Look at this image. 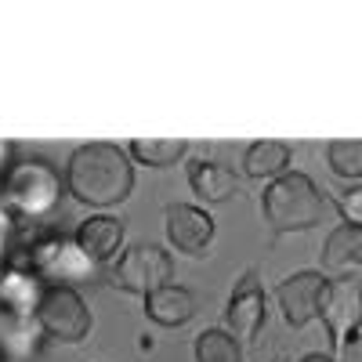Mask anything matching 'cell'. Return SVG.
I'll return each instance as SVG.
<instances>
[{
	"mask_svg": "<svg viewBox=\"0 0 362 362\" xmlns=\"http://www.w3.org/2000/svg\"><path fill=\"white\" fill-rule=\"evenodd\" d=\"M66 189L83 206H116L134 192V160L112 141L76 145L66 163Z\"/></svg>",
	"mask_w": 362,
	"mask_h": 362,
	"instance_id": "6da1fadb",
	"label": "cell"
},
{
	"mask_svg": "<svg viewBox=\"0 0 362 362\" xmlns=\"http://www.w3.org/2000/svg\"><path fill=\"white\" fill-rule=\"evenodd\" d=\"M329 210H334V199L322 196V189L305 170H286L276 181H268L261 192V214L272 235L308 232L326 221Z\"/></svg>",
	"mask_w": 362,
	"mask_h": 362,
	"instance_id": "7a4b0ae2",
	"label": "cell"
},
{
	"mask_svg": "<svg viewBox=\"0 0 362 362\" xmlns=\"http://www.w3.org/2000/svg\"><path fill=\"white\" fill-rule=\"evenodd\" d=\"M66 192V174H58V167L44 156L22 160L15 167H8L4 174V203L15 214L25 218H44L58 206Z\"/></svg>",
	"mask_w": 362,
	"mask_h": 362,
	"instance_id": "3957f363",
	"label": "cell"
},
{
	"mask_svg": "<svg viewBox=\"0 0 362 362\" xmlns=\"http://www.w3.org/2000/svg\"><path fill=\"white\" fill-rule=\"evenodd\" d=\"M37 326L44 329V337L58 344H83L90 334V308L76 286L69 283H47L37 297Z\"/></svg>",
	"mask_w": 362,
	"mask_h": 362,
	"instance_id": "277c9868",
	"label": "cell"
},
{
	"mask_svg": "<svg viewBox=\"0 0 362 362\" xmlns=\"http://www.w3.org/2000/svg\"><path fill=\"white\" fill-rule=\"evenodd\" d=\"M319 319L329 337V358L341 362L348 355L351 341H358V329H362V279L358 276L329 279L326 293H322Z\"/></svg>",
	"mask_w": 362,
	"mask_h": 362,
	"instance_id": "5b68a950",
	"label": "cell"
},
{
	"mask_svg": "<svg viewBox=\"0 0 362 362\" xmlns=\"http://www.w3.org/2000/svg\"><path fill=\"white\" fill-rule=\"evenodd\" d=\"M105 279L119 293L148 297L153 290H160L174 279V257L156 243H134L109 264Z\"/></svg>",
	"mask_w": 362,
	"mask_h": 362,
	"instance_id": "8992f818",
	"label": "cell"
},
{
	"mask_svg": "<svg viewBox=\"0 0 362 362\" xmlns=\"http://www.w3.org/2000/svg\"><path fill=\"white\" fill-rule=\"evenodd\" d=\"M264 319H268V305H264L261 276H257V268H247L243 276L235 279L232 297L225 305V326L239 344H254L264 329Z\"/></svg>",
	"mask_w": 362,
	"mask_h": 362,
	"instance_id": "52a82bcc",
	"label": "cell"
},
{
	"mask_svg": "<svg viewBox=\"0 0 362 362\" xmlns=\"http://www.w3.org/2000/svg\"><path fill=\"white\" fill-rule=\"evenodd\" d=\"M326 276L315 268H305V272H293L286 276L279 286H276V305L286 319L290 329H305L308 322L319 319V308H322V293H326Z\"/></svg>",
	"mask_w": 362,
	"mask_h": 362,
	"instance_id": "ba28073f",
	"label": "cell"
},
{
	"mask_svg": "<svg viewBox=\"0 0 362 362\" xmlns=\"http://www.w3.org/2000/svg\"><path fill=\"white\" fill-rule=\"evenodd\" d=\"M163 228H167L170 247L177 254H189V257H199L210 243H214V232H218L214 218L196 203H167Z\"/></svg>",
	"mask_w": 362,
	"mask_h": 362,
	"instance_id": "9c48e42d",
	"label": "cell"
},
{
	"mask_svg": "<svg viewBox=\"0 0 362 362\" xmlns=\"http://www.w3.org/2000/svg\"><path fill=\"white\" fill-rule=\"evenodd\" d=\"M127 225L112 218V214H90L76 225L73 232V247L90 261V264H112L119 257V247H124Z\"/></svg>",
	"mask_w": 362,
	"mask_h": 362,
	"instance_id": "30bf717a",
	"label": "cell"
},
{
	"mask_svg": "<svg viewBox=\"0 0 362 362\" xmlns=\"http://www.w3.org/2000/svg\"><path fill=\"white\" fill-rule=\"evenodd\" d=\"M145 315H148V322H156L163 329H177V326L192 322L196 293L181 283H167V286H160L145 297Z\"/></svg>",
	"mask_w": 362,
	"mask_h": 362,
	"instance_id": "8fae6325",
	"label": "cell"
},
{
	"mask_svg": "<svg viewBox=\"0 0 362 362\" xmlns=\"http://www.w3.org/2000/svg\"><path fill=\"white\" fill-rule=\"evenodd\" d=\"M185 174L192 196H199L203 203H225L239 192V174L218 160H189Z\"/></svg>",
	"mask_w": 362,
	"mask_h": 362,
	"instance_id": "7c38bea8",
	"label": "cell"
},
{
	"mask_svg": "<svg viewBox=\"0 0 362 362\" xmlns=\"http://www.w3.org/2000/svg\"><path fill=\"white\" fill-rule=\"evenodd\" d=\"M322 268L334 276L362 272V225H337L322 243Z\"/></svg>",
	"mask_w": 362,
	"mask_h": 362,
	"instance_id": "4fadbf2b",
	"label": "cell"
},
{
	"mask_svg": "<svg viewBox=\"0 0 362 362\" xmlns=\"http://www.w3.org/2000/svg\"><path fill=\"white\" fill-rule=\"evenodd\" d=\"M290 160H293V148L286 141H250L247 153H243V174L250 181H276L279 174L290 170Z\"/></svg>",
	"mask_w": 362,
	"mask_h": 362,
	"instance_id": "5bb4252c",
	"label": "cell"
},
{
	"mask_svg": "<svg viewBox=\"0 0 362 362\" xmlns=\"http://www.w3.org/2000/svg\"><path fill=\"white\" fill-rule=\"evenodd\" d=\"M189 141L185 138H170V141H148V138H134L127 145V156L141 167H170L177 160H185Z\"/></svg>",
	"mask_w": 362,
	"mask_h": 362,
	"instance_id": "9a60e30c",
	"label": "cell"
},
{
	"mask_svg": "<svg viewBox=\"0 0 362 362\" xmlns=\"http://www.w3.org/2000/svg\"><path fill=\"white\" fill-rule=\"evenodd\" d=\"M196 362H243V344L228 329L210 326L196 337Z\"/></svg>",
	"mask_w": 362,
	"mask_h": 362,
	"instance_id": "2e32d148",
	"label": "cell"
},
{
	"mask_svg": "<svg viewBox=\"0 0 362 362\" xmlns=\"http://www.w3.org/2000/svg\"><path fill=\"white\" fill-rule=\"evenodd\" d=\"M326 160H329V170L337 177L358 181L362 177V141H329Z\"/></svg>",
	"mask_w": 362,
	"mask_h": 362,
	"instance_id": "e0dca14e",
	"label": "cell"
},
{
	"mask_svg": "<svg viewBox=\"0 0 362 362\" xmlns=\"http://www.w3.org/2000/svg\"><path fill=\"white\" fill-rule=\"evenodd\" d=\"M334 210L344 218V225H362V185L344 189V192L334 199Z\"/></svg>",
	"mask_w": 362,
	"mask_h": 362,
	"instance_id": "ac0fdd59",
	"label": "cell"
},
{
	"mask_svg": "<svg viewBox=\"0 0 362 362\" xmlns=\"http://www.w3.org/2000/svg\"><path fill=\"white\" fill-rule=\"evenodd\" d=\"M300 362H337V358H329V355H322V351H312V355H305Z\"/></svg>",
	"mask_w": 362,
	"mask_h": 362,
	"instance_id": "d6986e66",
	"label": "cell"
}]
</instances>
